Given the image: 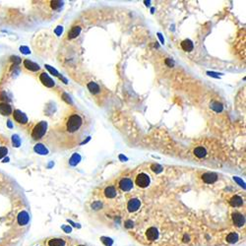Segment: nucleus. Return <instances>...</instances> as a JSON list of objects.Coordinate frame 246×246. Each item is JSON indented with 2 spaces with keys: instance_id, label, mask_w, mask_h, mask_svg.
Here are the masks:
<instances>
[{
  "instance_id": "nucleus-30",
  "label": "nucleus",
  "mask_w": 246,
  "mask_h": 246,
  "mask_svg": "<svg viewBox=\"0 0 246 246\" xmlns=\"http://www.w3.org/2000/svg\"><path fill=\"white\" fill-rule=\"evenodd\" d=\"M78 246H85V245H78Z\"/></svg>"
},
{
  "instance_id": "nucleus-14",
  "label": "nucleus",
  "mask_w": 246,
  "mask_h": 246,
  "mask_svg": "<svg viewBox=\"0 0 246 246\" xmlns=\"http://www.w3.org/2000/svg\"><path fill=\"white\" fill-rule=\"evenodd\" d=\"M47 246H65L66 242L63 239L60 238H53V239H49L46 242Z\"/></svg>"
},
{
  "instance_id": "nucleus-11",
  "label": "nucleus",
  "mask_w": 246,
  "mask_h": 246,
  "mask_svg": "<svg viewBox=\"0 0 246 246\" xmlns=\"http://www.w3.org/2000/svg\"><path fill=\"white\" fill-rule=\"evenodd\" d=\"M23 64H24V67H25L26 69H28L30 71H33V72L39 71L40 69V67L37 63H34L32 61H30L29 59H25L24 62H23Z\"/></svg>"
},
{
  "instance_id": "nucleus-5",
  "label": "nucleus",
  "mask_w": 246,
  "mask_h": 246,
  "mask_svg": "<svg viewBox=\"0 0 246 246\" xmlns=\"http://www.w3.org/2000/svg\"><path fill=\"white\" fill-rule=\"evenodd\" d=\"M218 174L214 172H206L202 175V180L207 184H212L217 181Z\"/></svg>"
},
{
  "instance_id": "nucleus-19",
  "label": "nucleus",
  "mask_w": 246,
  "mask_h": 246,
  "mask_svg": "<svg viewBox=\"0 0 246 246\" xmlns=\"http://www.w3.org/2000/svg\"><path fill=\"white\" fill-rule=\"evenodd\" d=\"M18 221H19V224H21L23 225H26L29 221V215H28V213H26V212L20 213L19 217H18Z\"/></svg>"
},
{
  "instance_id": "nucleus-24",
  "label": "nucleus",
  "mask_w": 246,
  "mask_h": 246,
  "mask_svg": "<svg viewBox=\"0 0 246 246\" xmlns=\"http://www.w3.org/2000/svg\"><path fill=\"white\" fill-rule=\"evenodd\" d=\"M50 4H51V8L54 9V10L59 9L60 7H62V5H63V3L61 1H57V0H55V1H51Z\"/></svg>"
},
{
  "instance_id": "nucleus-27",
  "label": "nucleus",
  "mask_w": 246,
  "mask_h": 246,
  "mask_svg": "<svg viewBox=\"0 0 246 246\" xmlns=\"http://www.w3.org/2000/svg\"><path fill=\"white\" fill-rule=\"evenodd\" d=\"M165 64L169 65V67H172V66L174 65V62H173V60H171V59L167 58V59H165Z\"/></svg>"
},
{
  "instance_id": "nucleus-28",
  "label": "nucleus",
  "mask_w": 246,
  "mask_h": 246,
  "mask_svg": "<svg viewBox=\"0 0 246 246\" xmlns=\"http://www.w3.org/2000/svg\"><path fill=\"white\" fill-rule=\"evenodd\" d=\"M6 143H7V140H6V138H3L2 136H0V147H1V146H5Z\"/></svg>"
},
{
  "instance_id": "nucleus-10",
  "label": "nucleus",
  "mask_w": 246,
  "mask_h": 246,
  "mask_svg": "<svg viewBox=\"0 0 246 246\" xmlns=\"http://www.w3.org/2000/svg\"><path fill=\"white\" fill-rule=\"evenodd\" d=\"M12 107L10 104H6V103H0V114H2L4 116H8L12 114Z\"/></svg>"
},
{
  "instance_id": "nucleus-7",
  "label": "nucleus",
  "mask_w": 246,
  "mask_h": 246,
  "mask_svg": "<svg viewBox=\"0 0 246 246\" xmlns=\"http://www.w3.org/2000/svg\"><path fill=\"white\" fill-rule=\"evenodd\" d=\"M232 220H233V224H234L236 226H242L245 224L244 216L241 215L240 213H237V212L232 214Z\"/></svg>"
},
{
  "instance_id": "nucleus-4",
  "label": "nucleus",
  "mask_w": 246,
  "mask_h": 246,
  "mask_svg": "<svg viewBox=\"0 0 246 246\" xmlns=\"http://www.w3.org/2000/svg\"><path fill=\"white\" fill-rule=\"evenodd\" d=\"M12 113H13V117H14L16 122L20 123V124H26L28 122V118H27L26 114L25 113H23L21 110L16 109Z\"/></svg>"
},
{
  "instance_id": "nucleus-15",
  "label": "nucleus",
  "mask_w": 246,
  "mask_h": 246,
  "mask_svg": "<svg viewBox=\"0 0 246 246\" xmlns=\"http://www.w3.org/2000/svg\"><path fill=\"white\" fill-rule=\"evenodd\" d=\"M181 47H182V49L184 51L190 52V51L193 50L194 45H193V43H192L190 39H184L181 43Z\"/></svg>"
},
{
  "instance_id": "nucleus-20",
  "label": "nucleus",
  "mask_w": 246,
  "mask_h": 246,
  "mask_svg": "<svg viewBox=\"0 0 246 246\" xmlns=\"http://www.w3.org/2000/svg\"><path fill=\"white\" fill-rule=\"evenodd\" d=\"M88 89L92 94H98L100 92V87L98 84L95 82H90L88 84Z\"/></svg>"
},
{
  "instance_id": "nucleus-3",
  "label": "nucleus",
  "mask_w": 246,
  "mask_h": 246,
  "mask_svg": "<svg viewBox=\"0 0 246 246\" xmlns=\"http://www.w3.org/2000/svg\"><path fill=\"white\" fill-rule=\"evenodd\" d=\"M136 185L139 186L141 188H146L150 185V182H151V179H150V176L146 173H140L138 174L136 177Z\"/></svg>"
},
{
  "instance_id": "nucleus-6",
  "label": "nucleus",
  "mask_w": 246,
  "mask_h": 246,
  "mask_svg": "<svg viewBox=\"0 0 246 246\" xmlns=\"http://www.w3.org/2000/svg\"><path fill=\"white\" fill-rule=\"evenodd\" d=\"M132 187H133V182L129 178H123L119 182V188L122 191H130Z\"/></svg>"
},
{
  "instance_id": "nucleus-2",
  "label": "nucleus",
  "mask_w": 246,
  "mask_h": 246,
  "mask_svg": "<svg viewBox=\"0 0 246 246\" xmlns=\"http://www.w3.org/2000/svg\"><path fill=\"white\" fill-rule=\"evenodd\" d=\"M47 129V122L45 121H40L35 126L32 130V137L35 140H39L41 139L46 132Z\"/></svg>"
},
{
  "instance_id": "nucleus-22",
  "label": "nucleus",
  "mask_w": 246,
  "mask_h": 246,
  "mask_svg": "<svg viewBox=\"0 0 246 246\" xmlns=\"http://www.w3.org/2000/svg\"><path fill=\"white\" fill-rule=\"evenodd\" d=\"M226 240H227V242H230V243H234V242H236L238 240V235L234 232H231V233H230V234L226 236Z\"/></svg>"
},
{
  "instance_id": "nucleus-1",
  "label": "nucleus",
  "mask_w": 246,
  "mask_h": 246,
  "mask_svg": "<svg viewBox=\"0 0 246 246\" xmlns=\"http://www.w3.org/2000/svg\"><path fill=\"white\" fill-rule=\"evenodd\" d=\"M65 133L71 138V141H74V144H78L82 136L85 135V120L84 117L78 113H74L68 117L65 123Z\"/></svg>"
},
{
  "instance_id": "nucleus-23",
  "label": "nucleus",
  "mask_w": 246,
  "mask_h": 246,
  "mask_svg": "<svg viewBox=\"0 0 246 246\" xmlns=\"http://www.w3.org/2000/svg\"><path fill=\"white\" fill-rule=\"evenodd\" d=\"M81 160V157L78 154H74L73 155V157H72L71 159H70V160H69V164L71 165H76L78 163H79V161Z\"/></svg>"
},
{
  "instance_id": "nucleus-26",
  "label": "nucleus",
  "mask_w": 246,
  "mask_h": 246,
  "mask_svg": "<svg viewBox=\"0 0 246 246\" xmlns=\"http://www.w3.org/2000/svg\"><path fill=\"white\" fill-rule=\"evenodd\" d=\"M151 169H152V170H153L154 172H155V173H160V172L163 171V167H161L160 165H152Z\"/></svg>"
},
{
  "instance_id": "nucleus-12",
  "label": "nucleus",
  "mask_w": 246,
  "mask_h": 246,
  "mask_svg": "<svg viewBox=\"0 0 246 246\" xmlns=\"http://www.w3.org/2000/svg\"><path fill=\"white\" fill-rule=\"evenodd\" d=\"M146 236H147V238L149 239V240L154 241V240H155V239L158 238L159 232H158L157 229H155V227H150V229L146 232Z\"/></svg>"
},
{
  "instance_id": "nucleus-9",
  "label": "nucleus",
  "mask_w": 246,
  "mask_h": 246,
  "mask_svg": "<svg viewBox=\"0 0 246 246\" xmlns=\"http://www.w3.org/2000/svg\"><path fill=\"white\" fill-rule=\"evenodd\" d=\"M140 206H141V202H140V200L139 199H131L129 202H128V204H127V209H128V211L129 212H136L138 209L140 208Z\"/></svg>"
},
{
  "instance_id": "nucleus-21",
  "label": "nucleus",
  "mask_w": 246,
  "mask_h": 246,
  "mask_svg": "<svg viewBox=\"0 0 246 246\" xmlns=\"http://www.w3.org/2000/svg\"><path fill=\"white\" fill-rule=\"evenodd\" d=\"M35 151L38 154H40V155H46L47 153H49L46 148L44 145H41V144H39V145H37L35 147Z\"/></svg>"
},
{
  "instance_id": "nucleus-25",
  "label": "nucleus",
  "mask_w": 246,
  "mask_h": 246,
  "mask_svg": "<svg viewBox=\"0 0 246 246\" xmlns=\"http://www.w3.org/2000/svg\"><path fill=\"white\" fill-rule=\"evenodd\" d=\"M8 153V149L6 146H1L0 147V160H2Z\"/></svg>"
},
{
  "instance_id": "nucleus-18",
  "label": "nucleus",
  "mask_w": 246,
  "mask_h": 246,
  "mask_svg": "<svg viewBox=\"0 0 246 246\" xmlns=\"http://www.w3.org/2000/svg\"><path fill=\"white\" fill-rule=\"evenodd\" d=\"M104 194L107 198H114L116 196V190L113 186H109L104 190Z\"/></svg>"
},
{
  "instance_id": "nucleus-17",
  "label": "nucleus",
  "mask_w": 246,
  "mask_h": 246,
  "mask_svg": "<svg viewBox=\"0 0 246 246\" xmlns=\"http://www.w3.org/2000/svg\"><path fill=\"white\" fill-rule=\"evenodd\" d=\"M194 155H196L197 158L203 159V158H205V157H206L207 152H206V150L204 149L203 147H197V148H195V150H194Z\"/></svg>"
},
{
  "instance_id": "nucleus-13",
  "label": "nucleus",
  "mask_w": 246,
  "mask_h": 246,
  "mask_svg": "<svg viewBox=\"0 0 246 246\" xmlns=\"http://www.w3.org/2000/svg\"><path fill=\"white\" fill-rule=\"evenodd\" d=\"M230 204L232 207H241L243 205V200L241 197L234 195L233 197H231V199L230 200Z\"/></svg>"
},
{
  "instance_id": "nucleus-29",
  "label": "nucleus",
  "mask_w": 246,
  "mask_h": 246,
  "mask_svg": "<svg viewBox=\"0 0 246 246\" xmlns=\"http://www.w3.org/2000/svg\"><path fill=\"white\" fill-rule=\"evenodd\" d=\"M46 68H47V69H49V71L51 72V73H54V74H55V76H58V72H57V71H55L54 69H51V68H50V66H49V65H46Z\"/></svg>"
},
{
  "instance_id": "nucleus-16",
  "label": "nucleus",
  "mask_w": 246,
  "mask_h": 246,
  "mask_svg": "<svg viewBox=\"0 0 246 246\" xmlns=\"http://www.w3.org/2000/svg\"><path fill=\"white\" fill-rule=\"evenodd\" d=\"M80 33H81V28L80 27H78V26L77 27H73L68 33V39H73L77 38L78 35H80Z\"/></svg>"
},
{
  "instance_id": "nucleus-8",
  "label": "nucleus",
  "mask_w": 246,
  "mask_h": 246,
  "mask_svg": "<svg viewBox=\"0 0 246 246\" xmlns=\"http://www.w3.org/2000/svg\"><path fill=\"white\" fill-rule=\"evenodd\" d=\"M39 80L47 88H52L53 86H54V82L52 81L51 78L47 75L46 73H41L39 75Z\"/></svg>"
}]
</instances>
